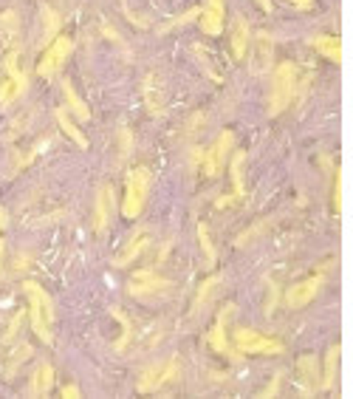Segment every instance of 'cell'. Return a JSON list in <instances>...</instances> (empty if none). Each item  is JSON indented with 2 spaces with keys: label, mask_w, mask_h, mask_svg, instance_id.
Here are the masks:
<instances>
[{
  "label": "cell",
  "mask_w": 353,
  "mask_h": 399,
  "mask_svg": "<svg viewBox=\"0 0 353 399\" xmlns=\"http://www.w3.org/2000/svg\"><path fill=\"white\" fill-rule=\"evenodd\" d=\"M280 380H282V374H277V377L272 380V388H266V391H263V397H275V394L280 391Z\"/></svg>",
  "instance_id": "1f68e13d"
},
{
  "label": "cell",
  "mask_w": 353,
  "mask_h": 399,
  "mask_svg": "<svg viewBox=\"0 0 353 399\" xmlns=\"http://www.w3.org/2000/svg\"><path fill=\"white\" fill-rule=\"evenodd\" d=\"M113 204V190L111 187H102L96 193V201H93V230L102 236L108 230V221H111V207Z\"/></svg>",
  "instance_id": "9a60e30c"
},
{
  "label": "cell",
  "mask_w": 353,
  "mask_h": 399,
  "mask_svg": "<svg viewBox=\"0 0 353 399\" xmlns=\"http://www.w3.org/2000/svg\"><path fill=\"white\" fill-rule=\"evenodd\" d=\"M249 43H252V29H249V23H246L243 14H235V23H232V54L237 60H243Z\"/></svg>",
  "instance_id": "e0dca14e"
},
{
  "label": "cell",
  "mask_w": 353,
  "mask_h": 399,
  "mask_svg": "<svg viewBox=\"0 0 353 399\" xmlns=\"http://www.w3.org/2000/svg\"><path fill=\"white\" fill-rule=\"evenodd\" d=\"M63 96H66V111H71V116L73 119H79V122H88L91 119V111H88V105L79 99V94H76V88L71 85V80H63Z\"/></svg>",
  "instance_id": "ac0fdd59"
},
{
  "label": "cell",
  "mask_w": 353,
  "mask_h": 399,
  "mask_svg": "<svg viewBox=\"0 0 353 399\" xmlns=\"http://www.w3.org/2000/svg\"><path fill=\"white\" fill-rule=\"evenodd\" d=\"M178 377V363H175V357L173 360H167V363H153L144 374L139 377V388L141 394H147V391H155L158 385H167L170 380H175Z\"/></svg>",
  "instance_id": "52a82bcc"
},
{
  "label": "cell",
  "mask_w": 353,
  "mask_h": 399,
  "mask_svg": "<svg viewBox=\"0 0 353 399\" xmlns=\"http://www.w3.org/2000/svg\"><path fill=\"white\" fill-rule=\"evenodd\" d=\"M334 207L342 213V170H337V187H334Z\"/></svg>",
  "instance_id": "4dcf8cb0"
},
{
  "label": "cell",
  "mask_w": 353,
  "mask_h": 399,
  "mask_svg": "<svg viewBox=\"0 0 353 399\" xmlns=\"http://www.w3.org/2000/svg\"><path fill=\"white\" fill-rule=\"evenodd\" d=\"M198 20H201L204 34H210V37L220 34L223 31V0H207V9H201Z\"/></svg>",
  "instance_id": "2e32d148"
},
{
  "label": "cell",
  "mask_w": 353,
  "mask_h": 399,
  "mask_svg": "<svg viewBox=\"0 0 353 399\" xmlns=\"http://www.w3.org/2000/svg\"><path fill=\"white\" fill-rule=\"evenodd\" d=\"M272 57H275L272 37H269L266 31L255 34V46H252V71H255V74H263V71L272 66Z\"/></svg>",
  "instance_id": "4fadbf2b"
},
{
  "label": "cell",
  "mask_w": 353,
  "mask_h": 399,
  "mask_svg": "<svg viewBox=\"0 0 353 399\" xmlns=\"http://www.w3.org/2000/svg\"><path fill=\"white\" fill-rule=\"evenodd\" d=\"M232 142H235V136H232L229 131H223V133L218 136L215 148L204 153V173H207V176L215 178V176L226 167V161H229V151H232Z\"/></svg>",
  "instance_id": "8fae6325"
},
{
  "label": "cell",
  "mask_w": 353,
  "mask_h": 399,
  "mask_svg": "<svg viewBox=\"0 0 353 399\" xmlns=\"http://www.w3.org/2000/svg\"><path fill=\"white\" fill-rule=\"evenodd\" d=\"M294 88H297V71L291 63H280L275 69V82H272V99H269V113L277 116L282 113L291 99H294Z\"/></svg>",
  "instance_id": "3957f363"
},
{
  "label": "cell",
  "mask_w": 353,
  "mask_h": 399,
  "mask_svg": "<svg viewBox=\"0 0 353 399\" xmlns=\"http://www.w3.org/2000/svg\"><path fill=\"white\" fill-rule=\"evenodd\" d=\"M3 249H6V246H3V241H0V258H3Z\"/></svg>",
  "instance_id": "8d00e7d4"
},
{
  "label": "cell",
  "mask_w": 353,
  "mask_h": 399,
  "mask_svg": "<svg viewBox=\"0 0 353 399\" xmlns=\"http://www.w3.org/2000/svg\"><path fill=\"white\" fill-rule=\"evenodd\" d=\"M3 69H6V77L9 80L0 85V105H9L11 99H17L23 91H26V74L20 71V51L17 49H11L9 54H6V60H3Z\"/></svg>",
  "instance_id": "277c9868"
},
{
  "label": "cell",
  "mask_w": 353,
  "mask_h": 399,
  "mask_svg": "<svg viewBox=\"0 0 353 399\" xmlns=\"http://www.w3.org/2000/svg\"><path fill=\"white\" fill-rule=\"evenodd\" d=\"M173 283L167 278H158L153 275L150 269H141V272H133V281H131V295H153V292H164L170 289Z\"/></svg>",
  "instance_id": "7c38bea8"
},
{
  "label": "cell",
  "mask_w": 353,
  "mask_h": 399,
  "mask_svg": "<svg viewBox=\"0 0 353 399\" xmlns=\"http://www.w3.org/2000/svg\"><path fill=\"white\" fill-rule=\"evenodd\" d=\"M60 14L51 9V6H43V46H51L57 40V31H60Z\"/></svg>",
  "instance_id": "d4e9b609"
},
{
  "label": "cell",
  "mask_w": 353,
  "mask_h": 399,
  "mask_svg": "<svg viewBox=\"0 0 353 399\" xmlns=\"http://www.w3.org/2000/svg\"><path fill=\"white\" fill-rule=\"evenodd\" d=\"M150 170L147 167H133L128 173V181H125V201H122V216L125 218H136L147 201V193H150Z\"/></svg>",
  "instance_id": "7a4b0ae2"
},
{
  "label": "cell",
  "mask_w": 353,
  "mask_h": 399,
  "mask_svg": "<svg viewBox=\"0 0 353 399\" xmlns=\"http://www.w3.org/2000/svg\"><path fill=\"white\" fill-rule=\"evenodd\" d=\"M218 286H220V278H218V275H212V278H207V281L201 283V289H198V298H195V312H198V309H204V306L210 303L212 292H215Z\"/></svg>",
  "instance_id": "83f0119b"
},
{
  "label": "cell",
  "mask_w": 353,
  "mask_h": 399,
  "mask_svg": "<svg viewBox=\"0 0 353 399\" xmlns=\"http://www.w3.org/2000/svg\"><path fill=\"white\" fill-rule=\"evenodd\" d=\"M29 357H31V345H29V343H20V345L14 348V354H11V360H9V371H6V374L11 377L14 368L23 365V360H29Z\"/></svg>",
  "instance_id": "f546056e"
},
{
  "label": "cell",
  "mask_w": 353,
  "mask_h": 399,
  "mask_svg": "<svg viewBox=\"0 0 353 399\" xmlns=\"http://www.w3.org/2000/svg\"><path fill=\"white\" fill-rule=\"evenodd\" d=\"M297 385H300V394H302V397H314V394L322 388V377H319V363H317V357H311V354L300 357V363H297Z\"/></svg>",
  "instance_id": "ba28073f"
},
{
  "label": "cell",
  "mask_w": 353,
  "mask_h": 399,
  "mask_svg": "<svg viewBox=\"0 0 353 399\" xmlns=\"http://www.w3.org/2000/svg\"><path fill=\"white\" fill-rule=\"evenodd\" d=\"M319 289H322V275H314V278H308L302 283H294L285 292V306L288 309H302V306H308L319 295Z\"/></svg>",
  "instance_id": "30bf717a"
},
{
  "label": "cell",
  "mask_w": 353,
  "mask_h": 399,
  "mask_svg": "<svg viewBox=\"0 0 353 399\" xmlns=\"http://www.w3.org/2000/svg\"><path fill=\"white\" fill-rule=\"evenodd\" d=\"M54 116H57V122H60V128L68 133L71 139L79 145V148H88V139H85V133L73 125V119H71V113L66 111V108H54Z\"/></svg>",
  "instance_id": "484cf974"
},
{
  "label": "cell",
  "mask_w": 353,
  "mask_h": 399,
  "mask_svg": "<svg viewBox=\"0 0 353 399\" xmlns=\"http://www.w3.org/2000/svg\"><path fill=\"white\" fill-rule=\"evenodd\" d=\"M339 357H342V345H331L325 354V371H322V388H334L337 383V368H339Z\"/></svg>",
  "instance_id": "cb8c5ba5"
},
{
  "label": "cell",
  "mask_w": 353,
  "mask_h": 399,
  "mask_svg": "<svg viewBox=\"0 0 353 399\" xmlns=\"http://www.w3.org/2000/svg\"><path fill=\"white\" fill-rule=\"evenodd\" d=\"M229 164V176H232V187H235V196H243L246 193V181H243V167H246V153L243 151H235Z\"/></svg>",
  "instance_id": "603a6c76"
},
{
  "label": "cell",
  "mask_w": 353,
  "mask_h": 399,
  "mask_svg": "<svg viewBox=\"0 0 353 399\" xmlns=\"http://www.w3.org/2000/svg\"><path fill=\"white\" fill-rule=\"evenodd\" d=\"M314 49L319 51V54H325L331 63H342L345 60V51H342V40L339 37H331V34H319L317 40H314Z\"/></svg>",
  "instance_id": "ffe728a7"
},
{
  "label": "cell",
  "mask_w": 353,
  "mask_h": 399,
  "mask_svg": "<svg viewBox=\"0 0 353 399\" xmlns=\"http://www.w3.org/2000/svg\"><path fill=\"white\" fill-rule=\"evenodd\" d=\"M288 3H291V6H297V9H302V11L314 6V0H288Z\"/></svg>",
  "instance_id": "d6a6232c"
},
{
  "label": "cell",
  "mask_w": 353,
  "mask_h": 399,
  "mask_svg": "<svg viewBox=\"0 0 353 399\" xmlns=\"http://www.w3.org/2000/svg\"><path fill=\"white\" fill-rule=\"evenodd\" d=\"M17 31H20V17L17 11H3L0 14V43L3 46H14L17 43Z\"/></svg>",
  "instance_id": "7402d4cb"
},
{
  "label": "cell",
  "mask_w": 353,
  "mask_h": 399,
  "mask_svg": "<svg viewBox=\"0 0 353 399\" xmlns=\"http://www.w3.org/2000/svg\"><path fill=\"white\" fill-rule=\"evenodd\" d=\"M71 51H73V40H71V37H57L51 46H46V54H43V60H40V66H37V74L46 77V80L54 77V74L66 66Z\"/></svg>",
  "instance_id": "8992f818"
},
{
  "label": "cell",
  "mask_w": 353,
  "mask_h": 399,
  "mask_svg": "<svg viewBox=\"0 0 353 399\" xmlns=\"http://www.w3.org/2000/svg\"><path fill=\"white\" fill-rule=\"evenodd\" d=\"M113 318L122 323V337H119V343H116V351H125V348L131 345V340H133V325H131V320H128V315H125L122 309H113Z\"/></svg>",
  "instance_id": "4316f807"
},
{
  "label": "cell",
  "mask_w": 353,
  "mask_h": 399,
  "mask_svg": "<svg viewBox=\"0 0 353 399\" xmlns=\"http://www.w3.org/2000/svg\"><path fill=\"white\" fill-rule=\"evenodd\" d=\"M147 246H150V238H147L144 233H141V236L136 233L133 238L125 243V252H122V255H116L113 266H119V269H122V266H131V263H133V261L139 258V255L144 252V249H147Z\"/></svg>",
  "instance_id": "d6986e66"
},
{
  "label": "cell",
  "mask_w": 353,
  "mask_h": 399,
  "mask_svg": "<svg viewBox=\"0 0 353 399\" xmlns=\"http://www.w3.org/2000/svg\"><path fill=\"white\" fill-rule=\"evenodd\" d=\"M235 345L243 354H282V343L255 331V328H235Z\"/></svg>",
  "instance_id": "5b68a950"
},
{
  "label": "cell",
  "mask_w": 353,
  "mask_h": 399,
  "mask_svg": "<svg viewBox=\"0 0 353 399\" xmlns=\"http://www.w3.org/2000/svg\"><path fill=\"white\" fill-rule=\"evenodd\" d=\"M141 96H144V105L150 108L153 116H161L164 113V82L158 80L155 74H147L144 85H141Z\"/></svg>",
  "instance_id": "5bb4252c"
},
{
  "label": "cell",
  "mask_w": 353,
  "mask_h": 399,
  "mask_svg": "<svg viewBox=\"0 0 353 399\" xmlns=\"http://www.w3.org/2000/svg\"><path fill=\"white\" fill-rule=\"evenodd\" d=\"M51 385H54V371H51L48 363H43V365L34 371V377H31V388H29V394H31V397H48Z\"/></svg>",
  "instance_id": "44dd1931"
},
{
  "label": "cell",
  "mask_w": 353,
  "mask_h": 399,
  "mask_svg": "<svg viewBox=\"0 0 353 399\" xmlns=\"http://www.w3.org/2000/svg\"><path fill=\"white\" fill-rule=\"evenodd\" d=\"M6 224H9V213H6V210H3V207H0V230H3V227H6Z\"/></svg>",
  "instance_id": "e575fe53"
},
{
  "label": "cell",
  "mask_w": 353,
  "mask_h": 399,
  "mask_svg": "<svg viewBox=\"0 0 353 399\" xmlns=\"http://www.w3.org/2000/svg\"><path fill=\"white\" fill-rule=\"evenodd\" d=\"M257 3H260L263 11H272V0H257Z\"/></svg>",
  "instance_id": "d590c367"
},
{
  "label": "cell",
  "mask_w": 353,
  "mask_h": 399,
  "mask_svg": "<svg viewBox=\"0 0 353 399\" xmlns=\"http://www.w3.org/2000/svg\"><path fill=\"white\" fill-rule=\"evenodd\" d=\"M198 241H201V249H204V258H207V263L215 266V246H212V238H210V230H207V224H198Z\"/></svg>",
  "instance_id": "f1b7e54d"
},
{
  "label": "cell",
  "mask_w": 353,
  "mask_h": 399,
  "mask_svg": "<svg viewBox=\"0 0 353 399\" xmlns=\"http://www.w3.org/2000/svg\"><path fill=\"white\" fill-rule=\"evenodd\" d=\"M23 292L29 295V303H31V328H34V334L43 340V343H54V334H51V323H54V306H51V298H48V292L40 286V283H34V281H26L23 283Z\"/></svg>",
  "instance_id": "6da1fadb"
},
{
  "label": "cell",
  "mask_w": 353,
  "mask_h": 399,
  "mask_svg": "<svg viewBox=\"0 0 353 399\" xmlns=\"http://www.w3.org/2000/svg\"><path fill=\"white\" fill-rule=\"evenodd\" d=\"M229 315H235V303H229V306H223L220 309V315L215 320V325H212V331L207 334V340H210V345L218 351V354H223V357H229V360H240V354H235L232 351V345H229V337H226V318Z\"/></svg>",
  "instance_id": "9c48e42d"
},
{
  "label": "cell",
  "mask_w": 353,
  "mask_h": 399,
  "mask_svg": "<svg viewBox=\"0 0 353 399\" xmlns=\"http://www.w3.org/2000/svg\"><path fill=\"white\" fill-rule=\"evenodd\" d=\"M63 397H66V399L79 397V388H76V385H66V388H63Z\"/></svg>",
  "instance_id": "836d02e7"
}]
</instances>
